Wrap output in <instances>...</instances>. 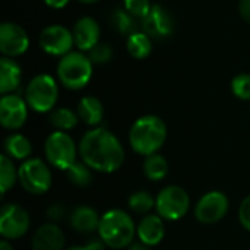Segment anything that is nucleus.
<instances>
[{"label":"nucleus","instance_id":"1","mask_svg":"<svg viewBox=\"0 0 250 250\" xmlns=\"http://www.w3.org/2000/svg\"><path fill=\"white\" fill-rule=\"evenodd\" d=\"M78 146L82 161L94 171L110 174L117 171L125 163V148L122 142L104 127L88 130Z\"/></svg>","mask_w":250,"mask_h":250},{"label":"nucleus","instance_id":"2","mask_svg":"<svg viewBox=\"0 0 250 250\" xmlns=\"http://www.w3.org/2000/svg\"><path fill=\"white\" fill-rule=\"evenodd\" d=\"M167 139V126L155 114L139 117L129 130V144L132 149L144 157L157 154Z\"/></svg>","mask_w":250,"mask_h":250},{"label":"nucleus","instance_id":"3","mask_svg":"<svg viewBox=\"0 0 250 250\" xmlns=\"http://www.w3.org/2000/svg\"><path fill=\"white\" fill-rule=\"evenodd\" d=\"M136 236V224L133 218L123 209H110L101 215L98 226V237L107 248H129Z\"/></svg>","mask_w":250,"mask_h":250},{"label":"nucleus","instance_id":"4","mask_svg":"<svg viewBox=\"0 0 250 250\" xmlns=\"http://www.w3.org/2000/svg\"><path fill=\"white\" fill-rule=\"evenodd\" d=\"M60 83L72 91L85 88L92 78V62L82 51H70L60 57L57 64Z\"/></svg>","mask_w":250,"mask_h":250},{"label":"nucleus","instance_id":"5","mask_svg":"<svg viewBox=\"0 0 250 250\" xmlns=\"http://www.w3.org/2000/svg\"><path fill=\"white\" fill-rule=\"evenodd\" d=\"M59 100V86L53 76L40 73L34 76L25 89V101L28 107L37 113L53 111Z\"/></svg>","mask_w":250,"mask_h":250},{"label":"nucleus","instance_id":"6","mask_svg":"<svg viewBox=\"0 0 250 250\" xmlns=\"http://www.w3.org/2000/svg\"><path fill=\"white\" fill-rule=\"evenodd\" d=\"M44 152L50 166L66 171L72 164L78 161L76 157L79 152V146H76L75 141L67 132L54 130L45 139Z\"/></svg>","mask_w":250,"mask_h":250},{"label":"nucleus","instance_id":"7","mask_svg":"<svg viewBox=\"0 0 250 250\" xmlns=\"http://www.w3.org/2000/svg\"><path fill=\"white\" fill-rule=\"evenodd\" d=\"M18 182L31 195H44L51 188V171L40 158H29L18 168Z\"/></svg>","mask_w":250,"mask_h":250},{"label":"nucleus","instance_id":"8","mask_svg":"<svg viewBox=\"0 0 250 250\" xmlns=\"http://www.w3.org/2000/svg\"><path fill=\"white\" fill-rule=\"evenodd\" d=\"M190 207V198L188 192L180 186H167L155 198L157 214L167 221L182 220Z\"/></svg>","mask_w":250,"mask_h":250},{"label":"nucleus","instance_id":"9","mask_svg":"<svg viewBox=\"0 0 250 250\" xmlns=\"http://www.w3.org/2000/svg\"><path fill=\"white\" fill-rule=\"evenodd\" d=\"M31 220L28 212L16 205L6 204L0 211V234L4 240H16L26 234Z\"/></svg>","mask_w":250,"mask_h":250},{"label":"nucleus","instance_id":"10","mask_svg":"<svg viewBox=\"0 0 250 250\" xmlns=\"http://www.w3.org/2000/svg\"><path fill=\"white\" fill-rule=\"evenodd\" d=\"M40 47L44 53L51 56L63 57L72 51L75 45L73 34L63 25H48L45 26L38 38Z\"/></svg>","mask_w":250,"mask_h":250},{"label":"nucleus","instance_id":"11","mask_svg":"<svg viewBox=\"0 0 250 250\" xmlns=\"http://www.w3.org/2000/svg\"><path fill=\"white\" fill-rule=\"evenodd\" d=\"M230 208L229 198L218 190L205 193L195 207V218L202 224H214L221 221Z\"/></svg>","mask_w":250,"mask_h":250},{"label":"nucleus","instance_id":"12","mask_svg":"<svg viewBox=\"0 0 250 250\" xmlns=\"http://www.w3.org/2000/svg\"><path fill=\"white\" fill-rule=\"evenodd\" d=\"M28 103L18 94H6L0 100V123L4 129L18 130L28 119Z\"/></svg>","mask_w":250,"mask_h":250},{"label":"nucleus","instance_id":"13","mask_svg":"<svg viewBox=\"0 0 250 250\" xmlns=\"http://www.w3.org/2000/svg\"><path fill=\"white\" fill-rule=\"evenodd\" d=\"M29 47L28 32L15 22L0 25V51L4 57H18Z\"/></svg>","mask_w":250,"mask_h":250},{"label":"nucleus","instance_id":"14","mask_svg":"<svg viewBox=\"0 0 250 250\" xmlns=\"http://www.w3.org/2000/svg\"><path fill=\"white\" fill-rule=\"evenodd\" d=\"M142 29L151 38L164 40L174 32V19L161 4H152L148 16L142 22Z\"/></svg>","mask_w":250,"mask_h":250},{"label":"nucleus","instance_id":"15","mask_svg":"<svg viewBox=\"0 0 250 250\" xmlns=\"http://www.w3.org/2000/svg\"><path fill=\"white\" fill-rule=\"evenodd\" d=\"M75 45L79 51H89L100 42V25L91 16H82L76 21L72 29Z\"/></svg>","mask_w":250,"mask_h":250},{"label":"nucleus","instance_id":"16","mask_svg":"<svg viewBox=\"0 0 250 250\" xmlns=\"http://www.w3.org/2000/svg\"><path fill=\"white\" fill-rule=\"evenodd\" d=\"M136 236L139 242L148 246H157L163 242L166 236L164 221L158 214H148L141 218L136 224Z\"/></svg>","mask_w":250,"mask_h":250},{"label":"nucleus","instance_id":"17","mask_svg":"<svg viewBox=\"0 0 250 250\" xmlns=\"http://www.w3.org/2000/svg\"><path fill=\"white\" fill-rule=\"evenodd\" d=\"M64 234L54 223L42 224L37 229L31 240L32 250H63Z\"/></svg>","mask_w":250,"mask_h":250},{"label":"nucleus","instance_id":"18","mask_svg":"<svg viewBox=\"0 0 250 250\" xmlns=\"http://www.w3.org/2000/svg\"><path fill=\"white\" fill-rule=\"evenodd\" d=\"M100 220L101 217L98 215V212L86 205L76 207L70 214V226L73 227V230L83 234L98 231Z\"/></svg>","mask_w":250,"mask_h":250},{"label":"nucleus","instance_id":"19","mask_svg":"<svg viewBox=\"0 0 250 250\" xmlns=\"http://www.w3.org/2000/svg\"><path fill=\"white\" fill-rule=\"evenodd\" d=\"M22 79V69L12 57H1L0 60V92L1 95L13 94Z\"/></svg>","mask_w":250,"mask_h":250},{"label":"nucleus","instance_id":"20","mask_svg":"<svg viewBox=\"0 0 250 250\" xmlns=\"http://www.w3.org/2000/svg\"><path fill=\"white\" fill-rule=\"evenodd\" d=\"M76 113L79 116V120H82L85 125L98 126L104 117V105L97 97L86 95L79 101Z\"/></svg>","mask_w":250,"mask_h":250},{"label":"nucleus","instance_id":"21","mask_svg":"<svg viewBox=\"0 0 250 250\" xmlns=\"http://www.w3.org/2000/svg\"><path fill=\"white\" fill-rule=\"evenodd\" d=\"M4 152L9 158L12 160H19V161H26L29 160L32 154V145L29 139L21 133H12L4 139L3 144Z\"/></svg>","mask_w":250,"mask_h":250},{"label":"nucleus","instance_id":"22","mask_svg":"<svg viewBox=\"0 0 250 250\" xmlns=\"http://www.w3.org/2000/svg\"><path fill=\"white\" fill-rule=\"evenodd\" d=\"M126 47L133 59H146L152 51V38L144 31H136L127 37Z\"/></svg>","mask_w":250,"mask_h":250},{"label":"nucleus","instance_id":"23","mask_svg":"<svg viewBox=\"0 0 250 250\" xmlns=\"http://www.w3.org/2000/svg\"><path fill=\"white\" fill-rule=\"evenodd\" d=\"M50 125L60 132H67L72 130L73 127H76L78 122H79V116L78 113H75L73 110L67 108V107H59L54 108L50 113Z\"/></svg>","mask_w":250,"mask_h":250},{"label":"nucleus","instance_id":"24","mask_svg":"<svg viewBox=\"0 0 250 250\" xmlns=\"http://www.w3.org/2000/svg\"><path fill=\"white\" fill-rule=\"evenodd\" d=\"M167 173H168V163L163 155L157 152V154L145 157L144 174L146 176V179L152 182H160L167 176Z\"/></svg>","mask_w":250,"mask_h":250},{"label":"nucleus","instance_id":"25","mask_svg":"<svg viewBox=\"0 0 250 250\" xmlns=\"http://www.w3.org/2000/svg\"><path fill=\"white\" fill-rule=\"evenodd\" d=\"M127 205L132 212L138 215H148L155 208V198L146 190H136L129 196Z\"/></svg>","mask_w":250,"mask_h":250},{"label":"nucleus","instance_id":"26","mask_svg":"<svg viewBox=\"0 0 250 250\" xmlns=\"http://www.w3.org/2000/svg\"><path fill=\"white\" fill-rule=\"evenodd\" d=\"M110 22L113 25V28L116 31H119L122 35H130L133 32H136V18L133 15H130L125 7L123 9H116L111 16H110Z\"/></svg>","mask_w":250,"mask_h":250},{"label":"nucleus","instance_id":"27","mask_svg":"<svg viewBox=\"0 0 250 250\" xmlns=\"http://www.w3.org/2000/svg\"><path fill=\"white\" fill-rule=\"evenodd\" d=\"M92 171L94 170L89 168L83 161H76L64 173L72 185L78 188H86L92 183Z\"/></svg>","mask_w":250,"mask_h":250},{"label":"nucleus","instance_id":"28","mask_svg":"<svg viewBox=\"0 0 250 250\" xmlns=\"http://www.w3.org/2000/svg\"><path fill=\"white\" fill-rule=\"evenodd\" d=\"M16 182H18V170L15 168L12 158H9L4 154L0 157V189H1V195H4L9 189H12Z\"/></svg>","mask_w":250,"mask_h":250},{"label":"nucleus","instance_id":"29","mask_svg":"<svg viewBox=\"0 0 250 250\" xmlns=\"http://www.w3.org/2000/svg\"><path fill=\"white\" fill-rule=\"evenodd\" d=\"M231 92L243 101L250 100V75L249 73H240L233 78L231 81Z\"/></svg>","mask_w":250,"mask_h":250},{"label":"nucleus","instance_id":"30","mask_svg":"<svg viewBox=\"0 0 250 250\" xmlns=\"http://www.w3.org/2000/svg\"><path fill=\"white\" fill-rule=\"evenodd\" d=\"M88 57L92 64H104L111 60L113 48L108 42H98L94 48L88 51Z\"/></svg>","mask_w":250,"mask_h":250},{"label":"nucleus","instance_id":"31","mask_svg":"<svg viewBox=\"0 0 250 250\" xmlns=\"http://www.w3.org/2000/svg\"><path fill=\"white\" fill-rule=\"evenodd\" d=\"M123 7L136 19H145L152 7L149 0H123Z\"/></svg>","mask_w":250,"mask_h":250},{"label":"nucleus","instance_id":"32","mask_svg":"<svg viewBox=\"0 0 250 250\" xmlns=\"http://www.w3.org/2000/svg\"><path fill=\"white\" fill-rule=\"evenodd\" d=\"M239 221L240 224L250 231V196H248L246 199H243V202L240 204L239 208Z\"/></svg>","mask_w":250,"mask_h":250},{"label":"nucleus","instance_id":"33","mask_svg":"<svg viewBox=\"0 0 250 250\" xmlns=\"http://www.w3.org/2000/svg\"><path fill=\"white\" fill-rule=\"evenodd\" d=\"M47 215L51 221H60L64 218L66 215V208L62 204H53L48 209H47Z\"/></svg>","mask_w":250,"mask_h":250},{"label":"nucleus","instance_id":"34","mask_svg":"<svg viewBox=\"0 0 250 250\" xmlns=\"http://www.w3.org/2000/svg\"><path fill=\"white\" fill-rule=\"evenodd\" d=\"M239 12L240 16L250 23V0H240L239 1Z\"/></svg>","mask_w":250,"mask_h":250},{"label":"nucleus","instance_id":"35","mask_svg":"<svg viewBox=\"0 0 250 250\" xmlns=\"http://www.w3.org/2000/svg\"><path fill=\"white\" fill-rule=\"evenodd\" d=\"M69 1L70 0H44V3L51 9H63L67 6Z\"/></svg>","mask_w":250,"mask_h":250},{"label":"nucleus","instance_id":"36","mask_svg":"<svg viewBox=\"0 0 250 250\" xmlns=\"http://www.w3.org/2000/svg\"><path fill=\"white\" fill-rule=\"evenodd\" d=\"M104 246H105V245H104V242L98 237V239H95V240L88 242L85 248H86L88 250H103L104 249Z\"/></svg>","mask_w":250,"mask_h":250},{"label":"nucleus","instance_id":"37","mask_svg":"<svg viewBox=\"0 0 250 250\" xmlns=\"http://www.w3.org/2000/svg\"><path fill=\"white\" fill-rule=\"evenodd\" d=\"M129 250H151V246H148L142 242H138V243H132Z\"/></svg>","mask_w":250,"mask_h":250},{"label":"nucleus","instance_id":"38","mask_svg":"<svg viewBox=\"0 0 250 250\" xmlns=\"http://www.w3.org/2000/svg\"><path fill=\"white\" fill-rule=\"evenodd\" d=\"M0 250H13V248H12V245H10L7 240H1V243H0Z\"/></svg>","mask_w":250,"mask_h":250},{"label":"nucleus","instance_id":"39","mask_svg":"<svg viewBox=\"0 0 250 250\" xmlns=\"http://www.w3.org/2000/svg\"><path fill=\"white\" fill-rule=\"evenodd\" d=\"M66 250H88L85 246H72V248H69V249Z\"/></svg>","mask_w":250,"mask_h":250},{"label":"nucleus","instance_id":"40","mask_svg":"<svg viewBox=\"0 0 250 250\" xmlns=\"http://www.w3.org/2000/svg\"><path fill=\"white\" fill-rule=\"evenodd\" d=\"M81 3H85V4H92V3H97L100 0H79Z\"/></svg>","mask_w":250,"mask_h":250}]
</instances>
